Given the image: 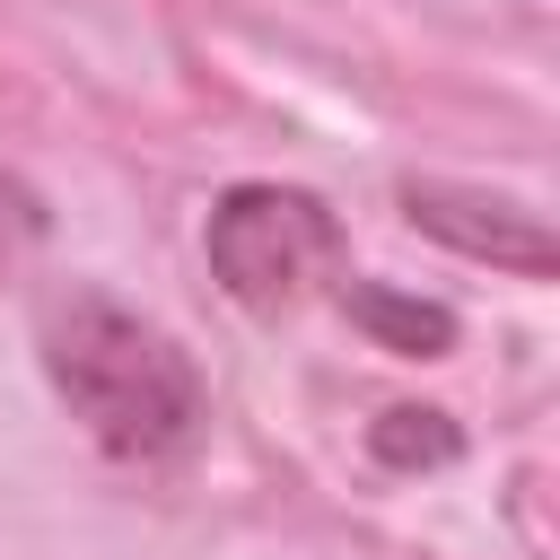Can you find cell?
<instances>
[{"mask_svg":"<svg viewBox=\"0 0 560 560\" xmlns=\"http://www.w3.org/2000/svg\"><path fill=\"white\" fill-rule=\"evenodd\" d=\"M201 254L245 315H298L315 289L350 271V236L332 201L306 184H228L201 219Z\"/></svg>","mask_w":560,"mask_h":560,"instance_id":"7a4b0ae2","label":"cell"},{"mask_svg":"<svg viewBox=\"0 0 560 560\" xmlns=\"http://www.w3.org/2000/svg\"><path fill=\"white\" fill-rule=\"evenodd\" d=\"M368 455L394 464V472H420V464H455L464 455V429L446 411H420V402H394L368 420Z\"/></svg>","mask_w":560,"mask_h":560,"instance_id":"5b68a950","label":"cell"},{"mask_svg":"<svg viewBox=\"0 0 560 560\" xmlns=\"http://www.w3.org/2000/svg\"><path fill=\"white\" fill-rule=\"evenodd\" d=\"M402 219L429 228L438 245L472 254V262L516 271V280H551V262H560V254H551V228H542L534 210L490 201V192H464V184H438V175H411V184H402Z\"/></svg>","mask_w":560,"mask_h":560,"instance_id":"3957f363","label":"cell"},{"mask_svg":"<svg viewBox=\"0 0 560 560\" xmlns=\"http://www.w3.org/2000/svg\"><path fill=\"white\" fill-rule=\"evenodd\" d=\"M332 298H341L350 324H368V332H376L385 350H402V359H446V350H455V306H438V298H402V289L359 280V271H341Z\"/></svg>","mask_w":560,"mask_h":560,"instance_id":"277c9868","label":"cell"},{"mask_svg":"<svg viewBox=\"0 0 560 560\" xmlns=\"http://www.w3.org/2000/svg\"><path fill=\"white\" fill-rule=\"evenodd\" d=\"M35 245H44V192L0 166V271H18Z\"/></svg>","mask_w":560,"mask_h":560,"instance_id":"8992f818","label":"cell"},{"mask_svg":"<svg viewBox=\"0 0 560 560\" xmlns=\"http://www.w3.org/2000/svg\"><path fill=\"white\" fill-rule=\"evenodd\" d=\"M35 350H44V376L70 402V420L122 464H166L210 420V385H201L192 350L105 289H61L35 324Z\"/></svg>","mask_w":560,"mask_h":560,"instance_id":"6da1fadb","label":"cell"}]
</instances>
